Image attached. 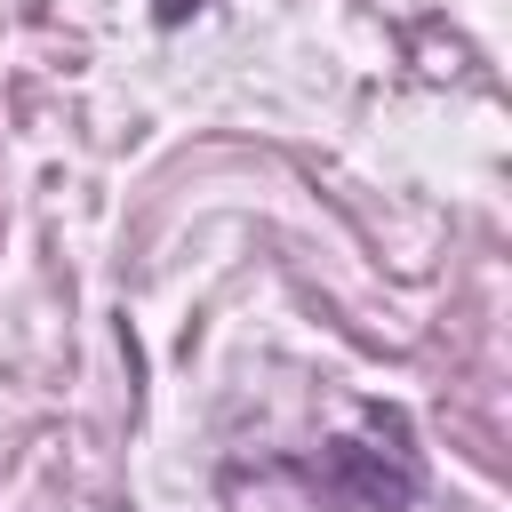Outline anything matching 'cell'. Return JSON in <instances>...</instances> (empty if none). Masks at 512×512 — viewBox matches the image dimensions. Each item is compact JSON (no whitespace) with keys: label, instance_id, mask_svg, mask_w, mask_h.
I'll return each instance as SVG.
<instances>
[{"label":"cell","instance_id":"obj_2","mask_svg":"<svg viewBox=\"0 0 512 512\" xmlns=\"http://www.w3.org/2000/svg\"><path fill=\"white\" fill-rule=\"evenodd\" d=\"M192 8H200V0H160V24H184Z\"/></svg>","mask_w":512,"mask_h":512},{"label":"cell","instance_id":"obj_1","mask_svg":"<svg viewBox=\"0 0 512 512\" xmlns=\"http://www.w3.org/2000/svg\"><path fill=\"white\" fill-rule=\"evenodd\" d=\"M288 480H304L328 512H408L424 496V464H416L408 432H392V448L328 440L320 456H288Z\"/></svg>","mask_w":512,"mask_h":512}]
</instances>
